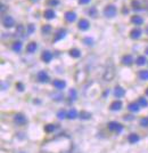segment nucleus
<instances>
[{"label":"nucleus","mask_w":148,"mask_h":153,"mask_svg":"<svg viewBox=\"0 0 148 153\" xmlns=\"http://www.w3.org/2000/svg\"><path fill=\"white\" fill-rule=\"evenodd\" d=\"M116 7L114 6V5H108V6H106L105 8H104V15L106 16V17H114L115 15H116Z\"/></svg>","instance_id":"1"},{"label":"nucleus","mask_w":148,"mask_h":153,"mask_svg":"<svg viewBox=\"0 0 148 153\" xmlns=\"http://www.w3.org/2000/svg\"><path fill=\"white\" fill-rule=\"evenodd\" d=\"M108 129L112 132H116V133H121L123 130V126L116 121H111L108 123Z\"/></svg>","instance_id":"2"},{"label":"nucleus","mask_w":148,"mask_h":153,"mask_svg":"<svg viewBox=\"0 0 148 153\" xmlns=\"http://www.w3.org/2000/svg\"><path fill=\"white\" fill-rule=\"evenodd\" d=\"M2 24H3V26L5 28H13L14 25H15V21H14V19L12 17V16H5V19H3V21H2Z\"/></svg>","instance_id":"3"},{"label":"nucleus","mask_w":148,"mask_h":153,"mask_svg":"<svg viewBox=\"0 0 148 153\" xmlns=\"http://www.w3.org/2000/svg\"><path fill=\"white\" fill-rule=\"evenodd\" d=\"M14 121H15L17 125L22 126V125H25L27 120H26V116H25L24 114L17 113V114H15V116H14Z\"/></svg>","instance_id":"4"},{"label":"nucleus","mask_w":148,"mask_h":153,"mask_svg":"<svg viewBox=\"0 0 148 153\" xmlns=\"http://www.w3.org/2000/svg\"><path fill=\"white\" fill-rule=\"evenodd\" d=\"M77 26H79V29L80 30H82V31H86V30H88L89 29V26H90V23H89V21L86 19H82L79 21V23H77Z\"/></svg>","instance_id":"5"},{"label":"nucleus","mask_w":148,"mask_h":153,"mask_svg":"<svg viewBox=\"0 0 148 153\" xmlns=\"http://www.w3.org/2000/svg\"><path fill=\"white\" fill-rule=\"evenodd\" d=\"M114 95L117 98H121V97H123V96L125 95V90L121 86H116L115 89H114Z\"/></svg>","instance_id":"6"},{"label":"nucleus","mask_w":148,"mask_h":153,"mask_svg":"<svg viewBox=\"0 0 148 153\" xmlns=\"http://www.w3.org/2000/svg\"><path fill=\"white\" fill-rule=\"evenodd\" d=\"M38 80H39L40 82H48L49 76L47 74V72H46V71H40V72L38 73Z\"/></svg>","instance_id":"7"},{"label":"nucleus","mask_w":148,"mask_h":153,"mask_svg":"<svg viewBox=\"0 0 148 153\" xmlns=\"http://www.w3.org/2000/svg\"><path fill=\"white\" fill-rule=\"evenodd\" d=\"M41 58H42L43 62L49 63V62L53 59V54H51L50 52H48V50H45V52L41 54Z\"/></svg>","instance_id":"8"},{"label":"nucleus","mask_w":148,"mask_h":153,"mask_svg":"<svg viewBox=\"0 0 148 153\" xmlns=\"http://www.w3.org/2000/svg\"><path fill=\"white\" fill-rule=\"evenodd\" d=\"M53 85H54V87L57 88V89H64V88L66 87V82H65L64 80H59V79L54 80Z\"/></svg>","instance_id":"9"},{"label":"nucleus","mask_w":148,"mask_h":153,"mask_svg":"<svg viewBox=\"0 0 148 153\" xmlns=\"http://www.w3.org/2000/svg\"><path fill=\"white\" fill-rule=\"evenodd\" d=\"M110 109H111L112 111H120L122 109V102L121 101H114L111 104Z\"/></svg>","instance_id":"10"},{"label":"nucleus","mask_w":148,"mask_h":153,"mask_svg":"<svg viewBox=\"0 0 148 153\" xmlns=\"http://www.w3.org/2000/svg\"><path fill=\"white\" fill-rule=\"evenodd\" d=\"M65 19L67 21V22H74L75 19H76V14L74 13V12H66L65 13Z\"/></svg>","instance_id":"11"},{"label":"nucleus","mask_w":148,"mask_h":153,"mask_svg":"<svg viewBox=\"0 0 148 153\" xmlns=\"http://www.w3.org/2000/svg\"><path fill=\"white\" fill-rule=\"evenodd\" d=\"M122 63H123L124 65L129 66V65H131V64L133 63V57H132L131 55H124V56L122 57Z\"/></svg>","instance_id":"12"},{"label":"nucleus","mask_w":148,"mask_h":153,"mask_svg":"<svg viewBox=\"0 0 148 153\" xmlns=\"http://www.w3.org/2000/svg\"><path fill=\"white\" fill-rule=\"evenodd\" d=\"M131 22L134 24V25H141L144 23V19L141 16H138V15H134L131 17Z\"/></svg>","instance_id":"13"},{"label":"nucleus","mask_w":148,"mask_h":153,"mask_svg":"<svg viewBox=\"0 0 148 153\" xmlns=\"http://www.w3.org/2000/svg\"><path fill=\"white\" fill-rule=\"evenodd\" d=\"M65 34H66V31H65L64 29L58 30V31H57V33H56L55 38H54V41H59L60 39H63L64 37H65Z\"/></svg>","instance_id":"14"},{"label":"nucleus","mask_w":148,"mask_h":153,"mask_svg":"<svg viewBox=\"0 0 148 153\" xmlns=\"http://www.w3.org/2000/svg\"><path fill=\"white\" fill-rule=\"evenodd\" d=\"M37 48H38L37 42H30V43L26 46V52L30 53V54H32V53H34V52L37 50Z\"/></svg>","instance_id":"15"},{"label":"nucleus","mask_w":148,"mask_h":153,"mask_svg":"<svg viewBox=\"0 0 148 153\" xmlns=\"http://www.w3.org/2000/svg\"><path fill=\"white\" fill-rule=\"evenodd\" d=\"M140 36H141V30H140V29H133V30L130 32V37L132 39L140 38Z\"/></svg>","instance_id":"16"},{"label":"nucleus","mask_w":148,"mask_h":153,"mask_svg":"<svg viewBox=\"0 0 148 153\" xmlns=\"http://www.w3.org/2000/svg\"><path fill=\"white\" fill-rule=\"evenodd\" d=\"M128 109L131 112H138L140 110V105H139V103H130L128 105Z\"/></svg>","instance_id":"17"},{"label":"nucleus","mask_w":148,"mask_h":153,"mask_svg":"<svg viewBox=\"0 0 148 153\" xmlns=\"http://www.w3.org/2000/svg\"><path fill=\"white\" fill-rule=\"evenodd\" d=\"M43 16H45V19H54V17H55L56 14H55V12H54L53 9H47V10L43 13Z\"/></svg>","instance_id":"18"},{"label":"nucleus","mask_w":148,"mask_h":153,"mask_svg":"<svg viewBox=\"0 0 148 153\" xmlns=\"http://www.w3.org/2000/svg\"><path fill=\"white\" fill-rule=\"evenodd\" d=\"M79 118L82 119V120H89L91 118V113L88 112V111H81L80 114H79Z\"/></svg>","instance_id":"19"},{"label":"nucleus","mask_w":148,"mask_h":153,"mask_svg":"<svg viewBox=\"0 0 148 153\" xmlns=\"http://www.w3.org/2000/svg\"><path fill=\"white\" fill-rule=\"evenodd\" d=\"M131 5H132V7H133V9L134 10H141L143 8V6L140 5V2H139V0H132L131 1Z\"/></svg>","instance_id":"20"},{"label":"nucleus","mask_w":148,"mask_h":153,"mask_svg":"<svg viewBox=\"0 0 148 153\" xmlns=\"http://www.w3.org/2000/svg\"><path fill=\"white\" fill-rule=\"evenodd\" d=\"M128 141H129L131 144H134L139 141V136L137 134H130L129 137H128Z\"/></svg>","instance_id":"21"},{"label":"nucleus","mask_w":148,"mask_h":153,"mask_svg":"<svg viewBox=\"0 0 148 153\" xmlns=\"http://www.w3.org/2000/svg\"><path fill=\"white\" fill-rule=\"evenodd\" d=\"M16 34L19 36V37H24V34H25V29H24L23 25H17V26H16Z\"/></svg>","instance_id":"22"},{"label":"nucleus","mask_w":148,"mask_h":153,"mask_svg":"<svg viewBox=\"0 0 148 153\" xmlns=\"http://www.w3.org/2000/svg\"><path fill=\"white\" fill-rule=\"evenodd\" d=\"M70 56H72L74 58H77L81 56V52L79 50V49H76V48H73V49H71L70 50Z\"/></svg>","instance_id":"23"},{"label":"nucleus","mask_w":148,"mask_h":153,"mask_svg":"<svg viewBox=\"0 0 148 153\" xmlns=\"http://www.w3.org/2000/svg\"><path fill=\"white\" fill-rule=\"evenodd\" d=\"M13 50L16 53H19L22 50V42L21 41H16L13 43Z\"/></svg>","instance_id":"24"},{"label":"nucleus","mask_w":148,"mask_h":153,"mask_svg":"<svg viewBox=\"0 0 148 153\" xmlns=\"http://www.w3.org/2000/svg\"><path fill=\"white\" fill-rule=\"evenodd\" d=\"M77 116V112H76V110L75 109H71L70 111H69V113H67V118L69 119H71V120H73Z\"/></svg>","instance_id":"25"},{"label":"nucleus","mask_w":148,"mask_h":153,"mask_svg":"<svg viewBox=\"0 0 148 153\" xmlns=\"http://www.w3.org/2000/svg\"><path fill=\"white\" fill-rule=\"evenodd\" d=\"M50 31H51V26H50L49 24H46V25H43V26L41 28V32H42L43 34H48Z\"/></svg>","instance_id":"26"},{"label":"nucleus","mask_w":148,"mask_h":153,"mask_svg":"<svg viewBox=\"0 0 148 153\" xmlns=\"http://www.w3.org/2000/svg\"><path fill=\"white\" fill-rule=\"evenodd\" d=\"M55 128H56L55 125H51V123H49V125H46V126H45V132L49 134V133H53V132L55 130Z\"/></svg>","instance_id":"27"},{"label":"nucleus","mask_w":148,"mask_h":153,"mask_svg":"<svg viewBox=\"0 0 148 153\" xmlns=\"http://www.w3.org/2000/svg\"><path fill=\"white\" fill-rule=\"evenodd\" d=\"M139 78H140L141 80H148V71H146V70L140 71V72H139Z\"/></svg>","instance_id":"28"},{"label":"nucleus","mask_w":148,"mask_h":153,"mask_svg":"<svg viewBox=\"0 0 148 153\" xmlns=\"http://www.w3.org/2000/svg\"><path fill=\"white\" fill-rule=\"evenodd\" d=\"M138 103H139V105L143 106V108H147L148 106V101L146 99V98H144V97H140Z\"/></svg>","instance_id":"29"},{"label":"nucleus","mask_w":148,"mask_h":153,"mask_svg":"<svg viewBox=\"0 0 148 153\" xmlns=\"http://www.w3.org/2000/svg\"><path fill=\"white\" fill-rule=\"evenodd\" d=\"M66 116H67V113H66L64 110H60V111L57 112V118H58V119H65Z\"/></svg>","instance_id":"30"},{"label":"nucleus","mask_w":148,"mask_h":153,"mask_svg":"<svg viewBox=\"0 0 148 153\" xmlns=\"http://www.w3.org/2000/svg\"><path fill=\"white\" fill-rule=\"evenodd\" d=\"M136 62H137L138 65H144V64L146 63V57H145V56H139V57L137 58Z\"/></svg>","instance_id":"31"},{"label":"nucleus","mask_w":148,"mask_h":153,"mask_svg":"<svg viewBox=\"0 0 148 153\" xmlns=\"http://www.w3.org/2000/svg\"><path fill=\"white\" fill-rule=\"evenodd\" d=\"M69 95H70V97H71L72 101H75V99H76V90H75V89H71L70 93H69Z\"/></svg>","instance_id":"32"},{"label":"nucleus","mask_w":148,"mask_h":153,"mask_svg":"<svg viewBox=\"0 0 148 153\" xmlns=\"http://www.w3.org/2000/svg\"><path fill=\"white\" fill-rule=\"evenodd\" d=\"M140 126H143V127H148V118L147 116H145V118H143V119L140 120Z\"/></svg>","instance_id":"33"},{"label":"nucleus","mask_w":148,"mask_h":153,"mask_svg":"<svg viewBox=\"0 0 148 153\" xmlns=\"http://www.w3.org/2000/svg\"><path fill=\"white\" fill-rule=\"evenodd\" d=\"M34 30H36V26L33 24H29V26H27V33L31 34V33L34 32Z\"/></svg>","instance_id":"34"},{"label":"nucleus","mask_w":148,"mask_h":153,"mask_svg":"<svg viewBox=\"0 0 148 153\" xmlns=\"http://www.w3.org/2000/svg\"><path fill=\"white\" fill-rule=\"evenodd\" d=\"M89 15H91L92 17H96V16H97V12H96V8H95V7H92V8L89 10Z\"/></svg>","instance_id":"35"},{"label":"nucleus","mask_w":148,"mask_h":153,"mask_svg":"<svg viewBox=\"0 0 148 153\" xmlns=\"http://www.w3.org/2000/svg\"><path fill=\"white\" fill-rule=\"evenodd\" d=\"M16 88L18 89L19 92H23V90L25 89V87H24V85H23V83H21V82H18V83H16Z\"/></svg>","instance_id":"36"},{"label":"nucleus","mask_w":148,"mask_h":153,"mask_svg":"<svg viewBox=\"0 0 148 153\" xmlns=\"http://www.w3.org/2000/svg\"><path fill=\"white\" fill-rule=\"evenodd\" d=\"M48 3H49L50 6H56V5H58V3H59V1H58V0H49V1H48Z\"/></svg>","instance_id":"37"},{"label":"nucleus","mask_w":148,"mask_h":153,"mask_svg":"<svg viewBox=\"0 0 148 153\" xmlns=\"http://www.w3.org/2000/svg\"><path fill=\"white\" fill-rule=\"evenodd\" d=\"M53 97H56L55 98V101H62L63 99V95H53Z\"/></svg>","instance_id":"38"},{"label":"nucleus","mask_w":148,"mask_h":153,"mask_svg":"<svg viewBox=\"0 0 148 153\" xmlns=\"http://www.w3.org/2000/svg\"><path fill=\"white\" fill-rule=\"evenodd\" d=\"M84 42H86V45H92V40L89 38L84 39Z\"/></svg>","instance_id":"39"},{"label":"nucleus","mask_w":148,"mask_h":153,"mask_svg":"<svg viewBox=\"0 0 148 153\" xmlns=\"http://www.w3.org/2000/svg\"><path fill=\"white\" fill-rule=\"evenodd\" d=\"M89 2H90V0H79V3H81V5H86Z\"/></svg>","instance_id":"40"},{"label":"nucleus","mask_w":148,"mask_h":153,"mask_svg":"<svg viewBox=\"0 0 148 153\" xmlns=\"http://www.w3.org/2000/svg\"><path fill=\"white\" fill-rule=\"evenodd\" d=\"M6 88H8V83L6 85L5 82H2V85H1V89H2V90H6Z\"/></svg>","instance_id":"41"},{"label":"nucleus","mask_w":148,"mask_h":153,"mask_svg":"<svg viewBox=\"0 0 148 153\" xmlns=\"http://www.w3.org/2000/svg\"><path fill=\"white\" fill-rule=\"evenodd\" d=\"M133 116L132 115H124V120H132Z\"/></svg>","instance_id":"42"},{"label":"nucleus","mask_w":148,"mask_h":153,"mask_svg":"<svg viewBox=\"0 0 148 153\" xmlns=\"http://www.w3.org/2000/svg\"><path fill=\"white\" fill-rule=\"evenodd\" d=\"M122 13H123V14H128V13H129V9H128V8H125V7H124V8H123V9H122Z\"/></svg>","instance_id":"43"},{"label":"nucleus","mask_w":148,"mask_h":153,"mask_svg":"<svg viewBox=\"0 0 148 153\" xmlns=\"http://www.w3.org/2000/svg\"><path fill=\"white\" fill-rule=\"evenodd\" d=\"M5 9H6V6H5V5H1V13H3Z\"/></svg>","instance_id":"44"},{"label":"nucleus","mask_w":148,"mask_h":153,"mask_svg":"<svg viewBox=\"0 0 148 153\" xmlns=\"http://www.w3.org/2000/svg\"><path fill=\"white\" fill-rule=\"evenodd\" d=\"M108 94H110V90H108V89H107V90H105V92H104V96L108 95Z\"/></svg>","instance_id":"45"},{"label":"nucleus","mask_w":148,"mask_h":153,"mask_svg":"<svg viewBox=\"0 0 148 153\" xmlns=\"http://www.w3.org/2000/svg\"><path fill=\"white\" fill-rule=\"evenodd\" d=\"M146 95L148 96V88H147V89H146Z\"/></svg>","instance_id":"46"},{"label":"nucleus","mask_w":148,"mask_h":153,"mask_svg":"<svg viewBox=\"0 0 148 153\" xmlns=\"http://www.w3.org/2000/svg\"><path fill=\"white\" fill-rule=\"evenodd\" d=\"M146 54L148 55V47H147V49H146Z\"/></svg>","instance_id":"47"},{"label":"nucleus","mask_w":148,"mask_h":153,"mask_svg":"<svg viewBox=\"0 0 148 153\" xmlns=\"http://www.w3.org/2000/svg\"><path fill=\"white\" fill-rule=\"evenodd\" d=\"M147 33H148V28H147Z\"/></svg>","instance_id":"48"}]
</instances>
